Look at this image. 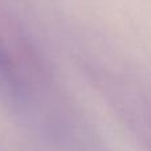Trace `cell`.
<instances>
[{"label":"cell","mask_w":151,"mask_h":151,"mask_svg":"<svg viewBox=\"0 0 151 151\" xmlns=\"http://www.w3.org/2000/svg\"><path fill=\"white\" fill-rule=\"evenodd\" d=\"M25 89L19 72L7 50L0 44V99L19 102L24 98Z\"/></svg>","instance_id":"1"}]
</instances>
